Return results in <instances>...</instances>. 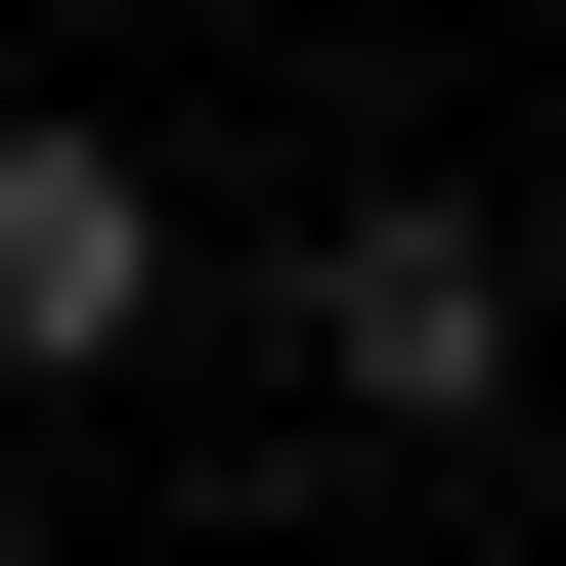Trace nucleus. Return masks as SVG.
<instances>
[{"instance_id": "1", "label": "nucleus", "mask_w": 566, "mask_h": 566, "mask_svg": "<svg viewBox=\"0 0 566 566\" xmlns=\"http://www.w3.org/2000/svg\"><path fill=\"white\" fill-rule=\"evenodd\" d=\"M132 305H175V175L87 132V87H0V392H87Z\"/></svg>"}, {"instance_id": "2", "label": "nucleus", "mask_w": 566, "mask_h": 566, "mask_svg": "<svg viewBox=\"0 0 566 566\" xmlns=\"http://www.w3.org/2000/svg\"><path fill=\"white\" fill-rule=\"evenodd\" d=\"M305 392H349V436H480L523 392V262H480V218H305Z\"/></svg>"}]
</instances>
